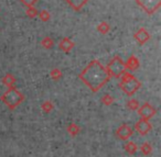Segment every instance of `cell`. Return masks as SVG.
Masks as SVG:
<instances>
[{
  "instance_id": "cell-1",
  "label": "cell",
  "mask_w": 161,
  "mask_h": 157,
  "mask_svg": "<svg viewBox=\"0 0 161 157\" xmlns=\"http://www.w3.org/2000/svg\"><path fill=\"white\" fill-rule=\"evenodd\" d=\"M78 78L93 92L99 91L110 79L106 68L97 60H92L78 75Z\"/></svg>"
},
{
  "instance_id": "cell-2",
  "label": "cell",
  "mask_w": 161,
  "mask_h": 157,
  "mask_svg": "<svg viewBox=\"0 0 161 157\" xmlns=\"http://www.w3.org/2000/svg\"><path fill=\"white\" fill-rule=\"evenodd\" d=\"M119 87H120V89L126 95L129 96V97H132V96L140 89L141 82L139 81L135 76H132L130 73L125 71V73L120 76Z\"/></svg>"
},
{
  "instance_id": "cell-3",
  "label": "cell",
  "mask_w": 161,
  "mask_h": 157,
  "mask_svg": "<svg viewBox=\"0 0 161 157\" xmlns=\"http://www.w3.org/2000/svg\"><path fill=\"white\" fill-rule=\"evenodd\" d=\"M23 100H25L23 93H21L14 86L9 87L8 90L1 96V101H3L10 110H14Z\"/></svg>"
},
{
  "instance_id": "cell-4",
  "label": "cell",
  "mask_w": 161,
  "mask_h": 157,
  "mask_svg": "<svg viewBox=\"0 0 161 157\" xmlns=\"http://www.w3.org/2000/svg\"><path fill=\"white\" fill-rule=\"evenodd\" d=\"M105 68L107 71L109 77H114V78H120V76L125 71H126L125 62L117 55L112 58V60L108 63V65Z\"/></svg>"
},
{
  "instance_id": "cell-5",
  "label": "cell",
  "mask_w": 161,
  "mask_h": 157,
  "mask_svg": "<svg viewBox=\"0 0 161 157\" xmlns=\"http://www.w3.org/2000/svg\"><path fill=\"white\" fill-rule=\"evenodd\" d=\"M136 3L149 16L154 14L161 7V0H136Z\"/></svg>"
},
{
  "instance_id": "cell-6",
  "label": "cell",
  "mask_w": 161,
  "mask_h": 157,
  "mask_svg": "<svg viewBox=\"0 0 161 157\" xmlns=\"http://www.w3.org/2000/svg\"><path fill=\"white\" fill-rule=\"evenodd\" d=\"M137 111H138V114H139V117H140V119H145V120L151 119L157 113V110L149 103V102H145L142 106H139Z\"/></svg>"
},
{
  "instance_id": "cell-7",
  "label": "cell",
  "mask_w": 161,
  "mask_h": 157,
  "mask_svg": "<svg viewBox=\"0 0 161 157\" xmlns=\"http://www.w3.org/2000/svg\"><path fill=\"white\" fill-rule=\"evenodd\" d=\"M136 131L139 133L140 135H147L150 131L152 130V125L149 123V120H145V119H140L135 125Z\"/></svg>"
},
{
  "instance_id": "cell-8",
  "label": "cell",
  "mask_w": 161,
  "mask_h": 157,
  "mask_svg": "<svg viewBox=\"0 0 161 157\" xmlns=\"http://www.w3.org/2000/svg\"><path fill=\"white\" fill-rule=\"evenodd\" d=\"M132 135V130L129 125L123 124L116 130V136L120 139L121 141H127L130 136Z\"/></svg>"
},
{
  "instance_id": "cell-9",
  "label": "cell",
  "mask_w": 161,
  "mask_h": 157,
  "mask_svg": "<svg viewBox=\"0 0 161 157\" xmlns=\"http://www.w3.org/2000/svg\"><path fill=\"white\" fill-rule=\"evenodd\" d=\"M134 39L139 43L140 45H143L150 40V34L145 28H140L136 33H134Z\"/></svg>"
},
{
  "instance_id": "cell-10",
  "label": "cell",
  "mask_w": 161,
  "mask_h": 157,
  "mask_svg": "<svg viewBox=\"0 0 161 157\" xmlns=\"http://www.w3.org/2000/svg\"><path fill=\"white\" fill-rule=\"evenodd\" d=\"M58 46H60V50L61 51H63L64 53H69L71 52V50L74 47V42L73 41H71L69 38H63L62 40L60 41V44H58Z\"/></svg>"
},
{
  "instance_id": "cell-11",
  "label": "cell",
  "mask_w": 161,
  "mask_h": 157,
  "mask_svg": "<svg viewBox=\"0 0 161 157\" xmlns=\"http://www.w3.org/2000/svg\"><path fill=\"white\" fill-rule=\"evenodd\" d=\"M126 65V69H129V71H136L139 68L140 66V62H139L138 57L135 55H131L129 58L127 60V62L125 63Z\"/></svg>"
},
{
  "instance_id": "cell-12",
  "label": "cell",
  "mask_w": 161,
  "mask_h": 157,
  "mask_svg": "<svg viewBox=\"0 0 161 157\" xmlns=\"http://www.w3.org/2000/svg\"><path fill=\"white\" fill-rule=\"evenodd\" d=\"M65 1L74 11H80L88 3V0H65Z\"/></svg>"
},
{
  "instance_id": "cell-13",
  "label": "cell",
  "mask_w": 161,
  "mask_h": 157,
  "mask_svg": "<svg viewBox=\"0 0 161 157\" xmlns=\"http://www.w3.org/2000/svg\"><path fill=\"white\" fill-rule=\"evenodd\" d=\"M16 81H17L16 77H14V76L12 75V74H7V75H6L5 77L3 78V82L6 85V86L8 87V88H9V87L14 86Z\"/></svg>"
},
{
  "instance_id": "cell-14",
  "label": "cell",
  "mask_w": 161,
  "mask_h": 157,
  "mask_svg": "<svg viewBox=\"0 0 161 157\" xmlns=\"http://www.w3.org/2000/svg\"><path fill=\"white\" fill-rule=\"evenodd\" d=\"M110 28H109V24H108L106 21H103V22H101L98 25H97V31L99 32V33H102L103 35H105V34H107L108 32H109Z\"/></svg>"
},
{
  "instance_id": "cell-15",
  "label": "cell",
  "mask_w": 161,
  "mask_h": 157,
  "mask_svg": "<svg viewBox=\"0 0 161 157\" xmlns=\"http://www.w3.org/2000/svg\"><path fill=\"white\" fill-rule=\"evenodd\" d=\"M41 45H42L44 49L50 50L53 47L54 42H53V40H52L51 36H44V38L42 39V41H41Z\"/></svg>"
},
{
  "instance_id": "cell-16",
  "label": "cell",
  "mask_w": 161,
  "mask_h": 157,
  "mask_svg": "<svg viewBox=\"0 0 161 157\" xmlns=\"http://www.w3.org/2000/svg\"><path fill=\"white\" fill-rule=\"evenodd\" d=\"M80 126L75 123H71L67 126V132H69V134L72 135V136H76V135L80 133Z\"/></svg>"
},
{
  "instance_id": "cell-17",
  "label": "cell",
  "mask_w": 161,
  "mask_h": 157,
  "mask_svg": "<svg viewBox=\"0 0 161 157\" xmlns=\"http://www.w3.org/2000/svg\"><path fill=\"white\" fill-rule=\"evenodd\" d=\"M125 149H126V152L128 153V154H130V155H134L135 153L137 152V145L134 143V142H128L127 144L125 145Z\"/></svg>"
},
{
  "instance_id": "cell-18",
  "label": "cell",
  "mask_w": 161,
  "mask_h": 157,
  "mask_svg": "<svg viewBox=\"0 0 161 157\" xmlns=\"http://www.w3.org/2000/svg\"><path fill=\"white\" fill-rule=\"evenodd\" d=\"M38 16H39V18L41 19V21H43V22H47V21H49L50 19H51V14H50V12L47 11V10H41Z\"/></svg>"
},
{
  "instance_id": "cell-19",
  "label": "cell",
  "mask_w": 161,
  "mask_h": 157,
  "mask_svg": "<svg viewBox=\"0 0 161 157\" xmlns=\"http://www.w3.org/2000/svg\"><path fill=\"white\" fill-rule=\"evenodd\" d=\"M25 14H27L29 18L33 19V18H36V17L39 14V11L34 7H28L27 10H25Z\"/></svg>"
},
{
  "instance_id": "cell-20",
  "label": "cell",
  "mask_w": 161,
  "mask_h": 157,
  "mask_svg": "<svg viewBox=\"0 0 161 157\" xmlns=\"http://www.w3.org/2000/svg\"><path fill=\"white\" fill-rule=\"evenodd\" d=\"M50 75H51V77L53 80H60L61 78H62V71H61L58 68H54L51 71V74H50Z\"/></svg>"
},
{
  "instance_id": "cell-21",
  "label": "cell",
  "mask_w": 161,
  "mask_h": 157,
  "mask_svg": "<svg viewBox=\"0 0 161 157\" xmlns=\"http://www.w3.org/2000/svg\"><path fill=\"white\" fill-rule=\"evenodd\" d=\"M139 102L137 101L136 99H130L129 101H128V103H127V107L130 109V110H132V111H137L138 110V108H139Z\"/></svg>"
},
{
  "instance_id": "cell-22",
  "label": "cell",
  "mask_w": 161,
  "mask_h": 157,
  "mask_svg": "<svg viewBox=\"0 0 161 157\" xmlns=\"http://www.w3.org/2000/svg\"><path fill=\"white\" fill-rule=\"evenodd\" d=\"M141 153H142L143 155H149L150 153L152 152V147H151V145L150 144H148V143H143L142 145H141Z\"/></svg>"
},
{
  "instance_id": "cell-23",
  "label": "cell",
  "mask_w": 161,
  "mask_h": 157,
  "mask_svg": "<svg viewBox=\"0 0 161 157\" xmlns=\"http://www.w3.org/2000/svg\"><path fill=\"white\" fill-rule=\"evenodd\" d=\"M53 108H54L53 104H52V102H50V101H45L42 103V110L47 113L51 112V111L53 110Z\"/></svg>"
},
{
  "instance_id": "cell-24",
  "label": "cell",
  "mask_w": 161,
  "mask_h": 157,
  "mask_svg": "<svg viewBox=\"0 0 161 157\" xmlns=\"http://www.w3.org/2000/svg\"><path fill=\"white\" fill-rule=\"evenodd\" d=\"M102 102H103L105 106H110V104L114 102V98L109 95H104L103 98H102Z\"/></svg>"
},
{
  "instance_id": "cell-25",
  "label": "cell",
  "mask_w": 161,
  "mask_h": 157,
  "mask_svg": "<svg viewBox=\"0 0 161 157\" xmlns=\"http://www.w3.org/2000/svg\"><path fill=\"white\" fill-rule=\"evenodd\" d=\"M39 0H20V3H22L23 6H25V7H34V5L36 3H38Z\"/></svg>"
}]
</instances>
